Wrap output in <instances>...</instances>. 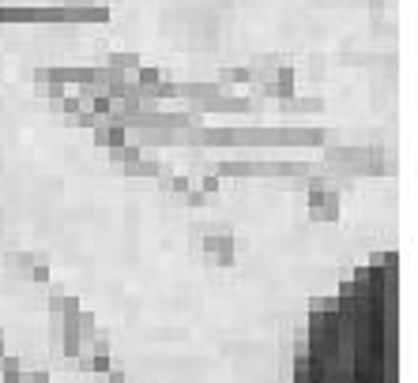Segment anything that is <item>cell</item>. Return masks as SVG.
<instances>
[{"mask_svg": "<svg viewBox=\"0 0 418 383\" xmlns=\"http://www.w3.org/2000/svg\"><path fill=\"white\" fill-rule=\"evenodd\" d=\"M294 383H400V256L381 252L313 308Z\"/></svg>", "mask_w": 418, "mask_h": 383, "instance_id": "6da1fadb", "label": "cell"}]
</instances>
